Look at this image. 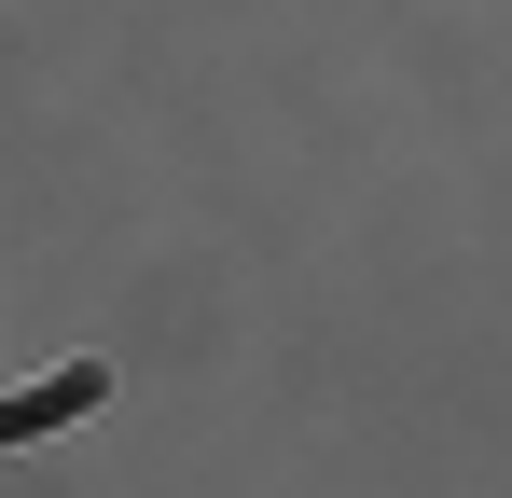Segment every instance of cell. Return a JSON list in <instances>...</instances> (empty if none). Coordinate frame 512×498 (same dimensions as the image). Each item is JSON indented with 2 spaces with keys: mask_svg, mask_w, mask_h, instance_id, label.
<instances>
[{
  "mask_svg": "<svg viewBox=\"0 0 512 498\" xmlns=\"http://www.w3.org/2000/svg\"><path fill=\"white\" fill-rule=\"evenodd\" d=\"M84 402H111V374H97V360H70L56 388H28V402H0V443H14V429H56V415H84Z\"/></svg>",
  "mask_w": 512,
  "mask_h": 498,
  "instance_id": "cell-1",
  "label": "cell"
}]
</instances>
